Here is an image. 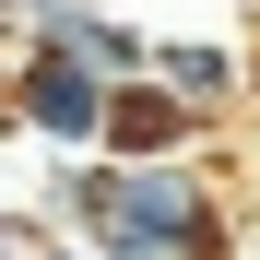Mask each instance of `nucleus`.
Returning <instances> with one entry per match:
<instances>
[{"instance_id": "7", "label": "nucleus", "mask_w": 260, "mask_h": 260, "mask_svg": "<svg viewBox=\"0 0 260 260\" xmlns=\"http://www.w3.org/2000/svg\"><path fill=\"white\" fill-rule=\"evenodd\" d=\"M0 142H12V24H0Z\"/></svg>"}, {"instance_id": "6", "label": "nucleus", "mask_w": 260, "mask_h": 260, "mask_svg": "<svg viewBox=\"0 0 260 260\" xmlns=\"http://www.w3.org/2000/svg\"><path fill=\"white\" fill-rule=\"evenodd\" d=\"M59 225H48V213H0V260H24V248H48Z\"/></svg>"}, {"instance_id": "5", "label": "nucleus", "mask_w": 260, "mask_h": 260, "mask_svg": "<svg viewBox=\"0 0 260 260\" xmlns=\"http://www.w3.org/2000/svg\"><path fill=\"white\" fill-rule=\"evenodd\" d=\"M154 83H166V95H189L201 118L248 107V59H237V48H213V36H154Z\"/></svg>"}, {"instance_id": "9", "label": "nucleus", "mask_w": 260, "mask_h": 260, "mask_svg": "<svg viewBox=\"0 0 260 260\" xmlns=\"http://www.w3.org/2000/svg\"><path fill=\"white\" fill-rule=\"evenodd\" d=\"M0 12H59V0H0Z\"/></svg>"}, {"instance_id": "3", "label": "nucleus", "mask_w": 260, "mask_h": 260, "mask_svg": "<svg viewBox=\"0 0 260 260\" xmlns=\"http://www.w3.org/2000/svg\"><path fill=\"white\" fill-rule=\"evenodd\" d=\"M12 36H24V48H59V59H83L95 83H130V71H154V36H142V24H118L107 0H59V12H12Z\"/></svg>"}, {"instance_id": "2", "label": "nucleus", "mask_w": 260, "mask_h": 260, "mask_svg": "<svg viewBox=\"0 0 260 260\" xmlns=\"http://www.w3.org/2000/svg\"><path fill=\"white\" fill-rule=\"evenodd\" d=\"M12 130H36L48 154H83V142L107 130V83L83 71V59L24 48V36H12Z\"/></svg>"}, {"instance_id": "4", "label": "nucleus", "mask_w": 260, "mask_h": 260, "mask_svg": "<svg viewBox=\"0 0 260 260\" xmlns=\"http://www.w3.org/2000/svg\"><path fill=\"white\" fill-rule=\"evenodd\" d=\"M201 107L189 95H166V83L154 71H130V83H107V130H95V142L107 154H201Z\"/></svg>"}, {"instance_id": "1", "label": "nucleus", "mask_w": 260, "mask_h": 260, "mask_svg": "<svg viewBox=\"0 0 260 260\" xmlns=\"http://www.w3.org/2000/svg\"><path fill=\"white\" fill-rule=\"evenodd\" d=\"M83 248L95 260H237V213L178 154H118V189L83 225Z\"/></svg>"}, {"instance_id": "8", "label": "nucleus", "mask_w": 260, "mask_h": 260, "mask_svg": "<svg viewBox=\"0 0 260 260\" xmlns=\"http://www.w3.org/2000/svg\"><path fill=\"white\" fill-rule=\"evenodd\" d=\"M24 260H95V248H83V237H48V248H24Z\"/></svg>"}]
</instances>
